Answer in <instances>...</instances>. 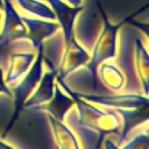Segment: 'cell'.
Instances as JSON below:
<instances>
[{"mask_svg":"<svg viewBox=\"0 0 149 149\" xmlns=\"http://www.w3.org/2000/svg\"><path fill=\"white\" fill-rule=\"evenodd\" d=\"M113 111L122 119V126L119 130L120 135L118 139L119 144H121L126 140V137L133 128L148 121V106L139 108H116Z\"/></svg>","mask_w":149,"mask_h":149,"instance_id":"obj_9","label":"cell"},{"mask_svg":"<svg viewBox=\"0 0 149 149\" xmlns=\"http://www.w3.org/2000/svg\"><path fill=\"white\" fill-rule=\"evenodd\" d=\"M73 106H74V99L70 94H65L58 85H55L52 98L49 101L34 107L33 109L44 111L50 116L57 119L58 121H64L66 114Z\"/></svg>","mask_w":149,"mask_h":149,"instance_id":"obj_7","label":"cell"},{"mask_svg":"<svg viewBox=\"0 0 149 149\" xmlns=\"http://www.w3.org/2000/svg\"><path fill=\"white\" fill-rule=\"evenodd\" d=\"M19 6L34 15H37L40 17L47 19V20H55V14L52 12V9H50L45 3L40 2L37 0H16Z\"/></svg>","mask_w":149,"mask_h":149,"instance_id":"obj_16","label":"cell"},{"mask_svg":"<svg viewBox=\"0 0 149 149\" xmlns=\"http://www.w3.org/2000/svg\"><path fill=\"white\" fill-rule=\"evenodd\" d=\"M55 78H56V70H54V69H50L49 71L43 73L38 81V84H40L38 87L26 100L23 108H26V109L34 108L38 105H42V104L49 101L54 94Z\"/></svg>","mask_w":149,"mask_h":149,"instance_id":"obj_11","label":"cell"},{"mask_svg":"<svg viewBox=\"0 0 149 149\" xmlns=\"http://www.w3.org/2000/svg\"><path fill=\"white\" fill-rule=\"evenodd\" d=\"M88 59V52L73 37L69 41H64V50L58 68L56 69V77L58 79L66 78L71 72L76 71L81 65H85Z\"/></svg>","mask_w":149,"mask_h":149,"instance_id":"obj_5","label":"cell"},{"mask_svg":"<svg viewBox=\"0 0 149 149\" xmlns=\"http://www.w3.org/2000/svg\"><path fill=\"white\" fill-rule=\"evenodd\" d=\"M35 59L33 52H14L10 55L9 69L6 74V84L14 85L31 66Z\"/></svg>","mask_w":149,"mask_h":149,"instance_id":"obj_12","label":"cell"},{"mask_svg":"<svg viewBox=\"0 0 149 149\" xmlns=\"http://www.w3.org/2000/svg\"><path fill=\"white\" fill-rule=\"evenodd\" d=\"M101 15H102V21H104V28L94 43L92 56H90L87 64V70L90 72V77L93 84V87L97 88V71L98 68L101 63L113 59L116 54V33L118 29L122 26V23L113 26L108 22L104 10L101 9Z\"/></svg>","mask_w":149,"mask_h":149,"instance_id":"obj_2","label":"cell"},{"mask_svg":"<svg viewBox=\"0 0 149 149\" xmlns=\"http://www.w3.org/2000/svg\"><path fill=\"white\" fill-rule=\"evenodd\" d=\"M104 143V149H120L112 140H109V139H107V140H105V142H102Z\"/></svg>","mask_w":149,"mask_h":149,"instance_id":"obj_19","label":"cell"},{"mask_svg":"<svg viewBox=\"0 0 149 149\" xmlns=\"http://www.w3.org/2000/svg\"><path fill=\"white\" fill-rule=\"evenodd\" d=\"M0 20H1V14H0Z\"/></svg>","mask_w":149,"mask_h":149,"instance_id":"obj_24","label":"cell"},{"mask_svg":"<svg viewBox=\"0 0 149 149\" xmlns=\"http://www.w3.org/2000/svg\"><path fill=\"white\" fill-rule=\"evenodd\" d=\"M57 81L64 87V90L74 99V105L77 106L76 120L78 123L98 132L100 135L105 137L107 134L119 133L121 128V120L114 111H101L97 108L91 102L78 97L74 91H72L63 79H58Z\"/></svg>","mask_w":149,"mask_h":149,"instance_id":"obj_1","label":"cell"},{"mask_svg":"<svg viewBox=\"0 0 149 149\" xmlns=\"http://www.w3.org/2000/svg\"><path fill=\"white\" fill-rule=\"evenodd\" d=\"M135 63L136 70L139 73V78L141 81V86L143 88L144 94H148V84H149V62H148V52L143 47L142 41L136 37L135 38Z\"/></svg>","mask_w":149,"mask_h":149,"instance_id":"obj_14","label":"cell"},{"mask_svg":"<svg viewBox=\"0 0 149 149\" xmlns=\"http://www.w3.org/2000/svg\"><path fill=\"white\" fill-rule=\"evenodd\" d=\"M70 5H72L73 7H78L81 5V0H66Z\"/></svg>","mask_w":149,"mask_h":149,"instance_id":"obj_20","label":"cell"},{"mask_svg":"<svg viewBox=\"0 0 149 149\" xmlns=\"http://www.w3.org/2000/svg\"><path fill=\"white\" fill-rule=\"evenodd\" d=\"M51 7L52 12L55 14V17L58 20V24L63 30V37L64 41H69L73 37V24L74 19L78 15V13L83 9V7H70L66 3H64L61 0H47Z\"/></svg>","mask_w":149,"mask_h":149,"instance_id":"obj_8","label":"cell"},{"mask_svg":"<svg viewBox=\"0 0 149 149\" xmlns=\"http://www.w3.org/2000/svg\"><path fill=\"white\" fill-rule=\"evenodd\" d=\"M48 119L52 129L55 141L59 149H80L76 135L66 125L63 123V121H58L50 115H48Z\"/></svg>","mask_w":149,"mask_h":149,"instance_id":"obj_13","label":"cell"},{"mask_svg":"<svg viewBox=\"0 0 149 149\" xmlns=\"http://www.w3.org/2000/svg\"><path fill=\"white\" fill-rule=\"evenodd\" d=\"M149 147V137L148 133H141L133 139H130L127 143L122 146L121 149H148Z\"/></svg>","mask_w":149,"mask_h":149,"instance_id":"obj_17","label":"cell"},{"mask_svg":"<svg viewBox=\"0 0 149 149\" xmlns=\"http://www.w3.org/2000/svg\"><path fill=\"white\" fill-rule=\"evenodd\" d=\"M5 23L2 33L0 34V49L6 48L10 43L27 38V28L21 20V16L15 10L10 0H3Z\"/></svg>","mask_w":149,"mask_h":149,"instance_id":"obj_6","label":"cell"},{"mask_svg":"<svg viewBox=\"0 0 149 149\" xmlns=\"http://www.w3.org/2000/svg\"><path fill=\"white\" fill-rule=\"evenodd\" d=\"M36 50L38 51V54L36 56V58L34 59V62L30 66V70H28L24 73L23 79L17 85H15L13 87L12 95L14 97V113L3 132V136L10 132V128L14 126L17 116L20 115V112L23 109V105H24L26 100L35 91V88L38 85V81L43 74V48H42V44Z\"/></svg>","mask_w":149,"mask_h":149,"instance_id":"obj_3","label":"cell"},{"mask_svg":"<svg viewBox=\"0 0 149 149\" xmlns=\"http://www.w3.org/2000/svg\"><path fill=\"white\" fill-rule=\"evenodd\" d=\"M0 149H14L13 147H10L9 144H7V143H5V142H2V141H0Z\"/></svg>","mask_w":149,"mask_h":149,"instance_id":"obj_21","label":"cell"},{"mask_svg":"<svg viewBox=\"0 0 149 149\" xmlns=\"http://www.w3.org/2000/svg\"><path fill=\"white\" fill-rule=\"evenodd\" d=\"M55 149H59V148H58V147H56V148H55Z\"/></svg>","mask_w":149,"mask_h":149,"instance_id":"obj_23","label":"cell"},{"mask_svg":"<svg viewBox=\"0 0 149 149\" xmlns=\"http://www.w3.org/2000/svg\"><path fill=\"white\" fill-rule=\"evenodd\" d=\"M81 99L98 104L108 108H139L148 106V97L141 94H87V93H77Z\"/></svg>","mask_w":149,"mask_h":149,"instance_id":"obj_4","label":"cell"},{"mask_svg":"<svg viewBox=\"0 0 149 149\" xmlns=\"http://www.w3.org/2000/svg\"><path fill=\"white\" fill-rule=\"evenodd\" d=\"M99 69L100 78L106 87L111 91H120L125 85V76L119 68L112 64L101 63Z\"/></svg>","mask_w":149,"mask_h":149,"instance_id":"obj_15","label":"cell"},{"mask_svg":"<svg viewBox=\"0 0 149 149\" xmlns=\"http://www.w3.org/2000/svg\"><path fill=\"white\" fill-rule=\"evenodd\" d=\"M0 93H3L6 94L7 97H12V91L8 88L6 81H5V78H3V72H2V69L0 68Z\"/></svg>","mask_w":149,"mask_h":149,"instance_id":"obj_18","label":"cell"},{"mask_svg":"<svg viewBox=\"0 0 149 149\" xmlns=\"http://www.w3.org/2000/svg\"><path fill=\"white\" fill-rule=\"evenodd\" d=\"M21 20L27 28V38L30 40L35 49H37L44 42V40L54 35L59 29V24L54 22H47L24 16L21 17Z\"/></svg>","mask_w":149,"mask_h":149,"instance_id":"obj_10","label":"cell"},{"mask_svg":"<svg viewBox=\"0 0 149 149\" xmlns=\"http://www.w3.org/2000/svg\"><path fill=\"white\" fill-rule=\"evenodd\" d=\"M0 9H3V2H2V0H0Z\"/></svg>","mask_w":149,"mask_h":149,"instance_id":"obj_22","label":"cell"}]
</instances>
